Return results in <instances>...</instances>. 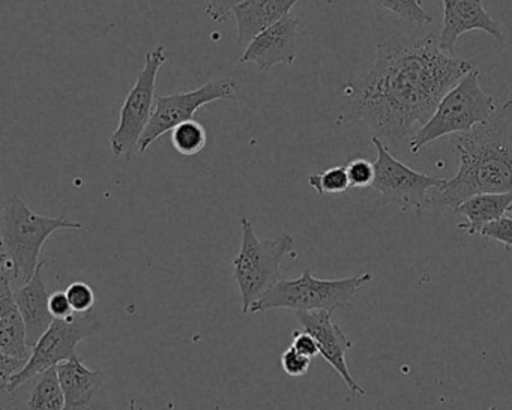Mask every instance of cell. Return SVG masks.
<instances>
[{"instance_id":"obj_1","label":"cell","mask_w":512,"mask_h":410,"mask_svg":"<svg viewBox=\"0 0 512 410\" xmlns=\"http://www.w3.org/2000/svg\"><path fill=\"white\" fill-rule=\"evenodd\" d=\"M475 70L472 62L440 49L439 34H395L377 44L370 70L341 88L350 118L380 139H410L424 127L442 98Z\"/></svg>"},{"instance_id":"obj_2","label":"cell","mask_w":512,"mask_h":410,"mask_svg":"<svg viewBox=\"0 0 512 410\" xmlns=\"http://www.w3.org/2000/svg\"><path fill=\"white\" fill-rule=\"evenodd\" d=\"M458 170L434 200L455 209L476 194H512V140L490 121L455 137Z\"/></svg>"},{"instance_id":"obj_3","label":"cell","mask_w":512,"mask_h":410,"mask_svg":"<svg viewBox=\"0 0 512 410\" xmlns=\"http://www.w3.org/2000/svg\"><path fill=\"white\" fill-rule=\"evenodd\" d=\"M83 224L61 217H43L32 211L20 196H11L2 214V265L16 283H28L38 266L47 239L58 230H80Z\"/></svg>"},{"instance_id":"obj_4","label":"cell","mask_w":512,"mask_h":410,"mask_svg":"<svg viewBox=\"0 0 512 410\" xmlns=\"http://www.w3.org/2000/svg\"><path fill=\"white\" fill-rule=\"evenodd\" d=\"M242 242L233 260V280L241 293L242 314L263 298L281 281V263L293 254L295 239L290 233L275 239H259L253 221L241 220Z\"/></svg>"},{"instance_id":"obj_5","label":"cell","mask_w":512,"mask_h":410,"mask_svg":"<svg viewBox=\"0 0 512 410\" xmlns=\"http://www.w3.org/2000/svg\"><path fill=\"white\" fill-rule=\"evenodd\" d=\"M478 76L475 68L442 98L430 121L410 137L409 148L413 155L442 137L467 133L490 121L496 112V103L491 95L482 91Z\"/></svg>"},{"instance_id":"obj_6","label":"cell","mask_w":512,"mask_h":410,"mask_svg":"<svg viewBox=\"0 0 512 410\" xmlns=\"http://www.w3.org/2000/svg\"><path fill=\"white\" fill-rule=\"evenodd\" d=\"M373 280V274L356 275V277L341 278V280H320L310 269L295 280H281L275 284L260 301L250 308V314L262 311L289 308L296 313L301 311L347 310L352 305V299L364 284Z\"/></svg>"},{"instance_id":"obj_7","label":"cell","mask_w":512,"mask_h":410,"mask_svg":"<svg viewBox=\"0 0 512 410\" xmlns=\"http://www.w3.org/2000/svg\"><path fill=\"white\" fill-rule=\"evenodd\" d=\"M167 59H169V53L164 46H158L146 55L145 64L137 76L136 85L122 104L118 128L110 136V149L116 158L122 157L131 161L134 154L139 152L140 139L154 113L158 73Z\"/></svg>"},{"instance_id":"obj_8","label":"cell","mask_w":512,"mask_h":410,"mask_svg":"<svg viewBox=\"0 0 512 410\" xmlns=\"http://www.w3.org/2000/svg\"><path fill=\"white\" fill-rule=\"evenodd\" d=\"M100 329V319L94 310L85 314H73L68 319H55L46 334L32 347V356L28 365L13 376L8 383L7 392L16 391L29 380L37 379L50 368L58 367L71 359L79 358L76 349L83 340L94 335Z\"/></svg>"},{"instance_id":"obj_9","label":"cell","mask_w":512,"mask_h":410,"mask_svg":"<svg viewBox=\"0 0 512 410\" xmlns=\"http://www.w3.org/2000/svg\"><path fill=\"white\" fill-rule=\"evenodd\" d=\"M377 151L374 161V191L386 202L394 203L403 211L422 212L434 202L433 191H439L446 179L434 178L425 173L416 172L406 164L394 158L385 143L377 136L371 139Z\"/></svg>"},{"instance_id":"obj_10","label":"cell","mask_w":512,"mask_h":410,"mask_svg":"<svg viewBox=\"0 0 512 410\" xmlns=\"http://www.w3.org/2000/svg\"><path fill=\"white\" fill-rule=\"evenodd\" d=\"M238 85L235 80H211L190 92L173 95H157L151 122L143 133L137 155H143L152 143L157 142L164 134L172 133L178 125L194 119V115L202 107L217 101H230L236 97Z\"/></svg>"},{"instance_id":"obj_11","label":"cell","mask_w":512,"mask_h":410,"mask_svg":"<svg viewBox=\"0 0 512 410\" xmlns=\"http://www.w3.org/2000/svg\"><path fill=\"white\" fill-rule=\"evenodd\" d=\"M13 278L7 266H0V388L28 365L32 356L25 320L14 299Z\"/></svg>"},{"instance_id":"obj_12","label":"cell","mask_w":512,"mask_h":410,"mask_svg":"<svg viewBox=\"0 0 512 410\" xmlns=\"http://www.w3.org/2000/svg\"><path fill=\"white\" fill-rule=\"evenodd\" d=\"M301 20L287 16L272 28L257 35L241 56V64H254L260 73L277 65L292 67L298 58V31Z\"/></svg>"},{"instance_id":"obj_13","label":"cell","mask_w":512,"mask_h":410,"mask_svg":"<svg viewBox=\"0 0 512 410\" xmlns=\"http://www.w3.org/2000/svg\"><path fill=\"white\" fill-rule=\"evenodd\" d=\"M299 323L305 331L316 338L320 356L337 371L338 376L346 383L347 388L359 395H367V391L356 382L347 367L346 353L352 349L353 343L346 337L340 326L332 322L328 311H301L296 313Z\"/></svg>"},{"instance_id":"obj_14","label":"cell","mask_w":512,"mask_h":410,"mask_svg":"<svg viewBox=\"0 0 512 410\" xmlns=\"http://www.w3.org/2000/svg\"><path fill=\"white\" fill-rule=\"evenodd\" d=\"M65 395L64 410H116L101 370H91L80 358L58 365Z\"/></svg>"},{"instance_id":"obj_15","label":"cell","mask_w":512,"mask_h":410,"mask_svg":"<svg viewBox=\"0 0 512 410\" xmlns=\"http://www.w3.org/2000/svg\"><path fill=\"white\" fill-rule=\"evenodd\" d=\"M443 25L439 34L440 49L452 55L458 38L470 31H482L502 41V26L485 11L482 0H442Z\"/></svg>"},{"instance_id":"obj_16","label":"cell","mask_w":512,"mask_h":410,"mask_svg":"<svg viewBox=\"0 0 512 410\" xmlns=\"http://www.w3.org/2000/svg\"><path fill=\"white\" fill-rule=\"evenodd\" d=\"M44 262L40 263L34 277L14 290V299L25 320L29 346L34 347L47 329L55 322L50 311V295L43 278Z\"/></svg>"},{"instance_id":"obj_17","label":"cell","mask_w":512,"mask_h":410,"mask_svg":"<svg viewBox=\"0 0 512 410\" xmlns=\"http://www.w3.org/2000/svg\"><path fill=\"white\" fill-rule=\"evenodd\" d=\"M299 0H245L233 14L236 19V41L247 49L248 44L266 29L290 16Z\"/></svg>"},{"instance_id":"obj_18","label":"cell","mask_w":512,"mask_h":410,"mask_svg":"<svg viewBox=\"0 0 512 410\" xmlns=\"http://www.w3.org/2000/svg\"><path fill=\"white\" fill-rule=\"evenodd\" d=\"M511 205L512 194H476L454 209L455 214L466 218V223L457 224V227L467 235H479L485 224L505 217Z\"/></svg>"},{"instance_id":"obj_19","label":"cell","mask_w":512,"mask_h":410,"mask_svg":"<svg viewBox=\"0 0 512 410\" xmlns=\"http://www.w3.org/2000/svg\"><path fill=\"white\" fill-rule=\"evenodd\" d=\"M64 407L65 395L58 367H53L38 376L29 395L28 410H64Z\"/></svg>"},{"instance_id":"obj_20","label":"cell","mask_w":512,"mask_h":410,"mask_svg":"<svg viewBox=\"0 0 512 410\" xmlns=\"http://www.w3.org/2000/svg\"><path fill=\"white\" fill-rule=\"evenodd\" d=\"M172 143L178 154L184 157H196L206 148L208 134L200 122L191 119L172 131Z\"/></svg>"},{"instance_id":"obj_21","label":"cell","mask_w":512,"mask_h":410,"mask_svg":"<svg viewBox=\"0 0 512 410\" xmlns=\"http://www.w3.org/2000/svg\"><path fill=\"white\" fill-rule=\"evenodd\" d=\"M376 7L391 11L409 25L425 26L433 23V17L422 8L421 0H371Z\"/></svg>"},{"instance_id":"obj_22","label":"cell","mask_w":512,"mask_h":410,"mask_svg":"<svg viewBox=\"0 0 512 410\" xmlns=\"http://www.w3.org/2000/svg\"><path fill=\"white\" fill-rule=\"evenodd\" d=\"M308 184L320 196L346 193L352 187L346 166L331 167V169L323 170V172L313 173L308 178Z\"/></svg>"},{"instance_id":"obj_23","label":"cell","mask_w":512,"mask_h":410,"mask_svg":"<svg viewBox=\"0 0 512 410\" xmlns=\"http://www.w3.org/2000/svg\"><path fill=\"white\" fill-rule=\"evenodd\" d=\"M67 295L73 305L74 313L85 314L94 310L95 292L89 284L76 281L68 286Z\"/></svg>"},{"instance_id":"obj_24","label":"cell","mask_w":512,"mask_h":410,"mask_svg":"<svg viewBox=\"0 0 512 410\" xmlns=\"http://www.w3.org/2000/svg\"><path fill=\"white\" fill-rule=\"evenodd\" d=\"M346 169L353 188H367L373 185L374 175H376L374 163H370L365 158H356L347 164Z\"/></svg>"},{"instance_id":"obj_25","label":"cell","mask_w":512,"mask_h":410,"mask_svg":"<svg viewBox=\"0 0 512 410\" xmlns=\"http://www.w3.org/2000/svg\"><path fill=\"white\" fill-rule=\"evenodd\" d=\"M479 235L487 241L499 242L506 250L512 248V217H503L493 223L485 224Z\"/></svg>"},{"instance_id":"obj_26","label":"cell","mask_w":512,"mask_h":410,"mask_svg":"<svg viewBox=\"0 0 512 410\" xmlns=\"http://www.w3.org/2000/svg\"><path fill=\"white\" fill-rule=\"evenodd\" d=\"M281 367H283L284 373L290 377H304L308 373L311 367V358L302 355V353L296 352L292 346L289 349L284 350L281 355Z\"/></svg>"},{"instance_id":"obj_27","label":"cell","mask_w":512,"mask_h":410,"mask_svg":"<svg viewBox=\"0 0 512 410\" xmlns=\"http://www.w3.org/2000/svg\"><path fill=\"white\" fill-rule=\"evenodd\" d=\"M245 0H211L206 7V16L212 22L223 23Z\"/></svg>"},{"instance_id":"obj_28","label":"cell","mask_w":512,"mask_h":410,"mask_svg":"<svg viewBox=\"0 0 512 410\" xmlns=\"http://www.w3.org/2000/svg\"><path fill=\"white\" fill-rule=\"evenodd\" d=\"M293 349L296 352L302 353V355L308 356V358H316L317 355H320L319 346H317L316 338L310 334V332L305 331H296L293 334Z\"/></svg>"},{"instance_id":"obj_29","label":"cell","mask_w":512,"mask_h":410,"mask_svg":"<svg viewBox=\"0 0 512 410\" xmlns=\"http://www.w3.org/2000/svg\"><path fill=\"white\" fill-rule=\"evenodd\" d=\"M50 311L55 319H68L73 316L74 310L68 299L67 292H55L50 295Z\"/></svg>"},{"instance_id":"obj_30","label":"cell","mask_w":512,"mask_h":410,"mask_svg":"<svg viewBox=\"0 0 512 410\" xmlns=\"http://www.w3.org/2000/svg\"><path fill=\"white\" fill-rule=\"evenodd\" d=\"M128 410H145L142 406L137 404L136 400H130V404H128Z\"/></svg>"},{"instance_id":"obj_31","label":"cell","mask_w":512,"mask_h":410,"mask_svg":"<svg viewBox=\"0 0 512 410\" xmlns=\"http://www.w3.org/2000/svg\"><path fill=\"white\" fill-rule=\"evenodd\" d=\"M506 215H508V217H512V205L509 206L508 214H506Z\"/></svg>"},{"instance_id":"obj_32","label":"cell","mask_w":512,"mask_h":410,"mask_svg":"<svg viewBox=\"0 0 512 410\" xmlns=\"http://www.w3.org/2000/svg\"><path fill=\"white\" fill-rule=\"evenodd\" d=\"M488 410H497V407H490Z\"/></svg>"}]
</instances>
